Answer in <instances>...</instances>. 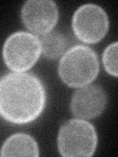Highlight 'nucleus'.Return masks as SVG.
Instances as JSON below:
<instances>
[{
	"label": "nucleus",
	"instance_id": "nucleus-2",
	"mask_svg": "<svg viewBox=\"0 0 118 157\" xmlns=\"http://www.w3.org/2000/svg\"><path fill=\"white\" fill-rule=\"evenodd\" d=\"M100 72L96 53L87 45H74L62 55L58 74L62 82L70 87H83L90 85Z\"/></svg>",
	"mask_w": 118,
	"mask_h": 157
},
{
	"label": "nucleus",
	"instance_id": "nucleus-3",
	"mask_svg": "<svg viewBox=\"0 0 118 157\" xmlns=\"http://www.w3.org/2000/svg\"><path fill=\"white\" fill-rule=\"evenodd\" d=\"M96 145V128L87 120L71 119L59 129L57 146L64 157H90L95 153Z\"/></svg>",
	"mask_w": 118,
	"mask_h": 157
},
{
	"label": "nucleus",
	"instance_id": "nucleus-10",
	"mask_svg": "<svg viewBox=\"0 0 118 157\" xmlns=\"http://www.w3.org/2000/svg\"><path fill=\"white\" fill-rule=\"evenodd\" d=\"M117 42H113L108 45L102 53V63L105 71L113 77L118 76L117 69Z\"/></svg>",
	"mask_w": 118,
	"mask_h": 157
},
{
	"label": "nucleus",
	"instance_id": "nucleus-6",
	"mask_svg": "<svg viewBox=\"0 0 118 157\" xmlns=\"http://www.w3.org/2000/svg\"><path fill=\"white\" fill-rule=\"evenodd\" d=\"M58 8L51 0H29L23 5L22 22L29 31L37 34L50 33L58 21Z\"/></svg>",
	"mask_w": 118,
	"mask_h": 157
},
{
	"label": "nucleus",
	"instance_id": "nucleus-5",
	"mask_svg": "<svg viewBox=\"0 0 118 157\" xmlns=\"http://www.w3.org/2000/svg\"><path fill=\"white\" fill-rule=\"evenodd\" d=\"M72 29L81 41L93 44L105 36L109 29L106 12L96 4H85L73 15Z\"/></svg>",
	"mask_w": 118,
	"mask_h": 157
},
{
	"label": "nucleus",
	"instance_id": "nucleus-9",
	"mask_svg": "<svg viewBox=\"0 0 118 157\" xmlns=\"http://www.w3.org/2000/svg\"><path fill=\"white\" fill-rule=\"evenodd\" d=\"M41 53L48 59H56L64 54L67 47V40L58 32H50L42 34L39 38Z\"/></svg>",
	"mask_w": 118,
	"mask_h": 157
},
{
	"label": "nucleus",
	"instance_id": "nucleus-1",
	"mask_svg": "<svg viewBox=\"0 0 118 157\" xmlns=\"http://www.w3.org/2000/svg\"><path fill=\"white\" fill-rule=\"evenodd\" d=\"M45 104V88L36 75L13 72L0 78V116L7 122L32 123L41 115Z\"/></svg>",
	"mask_w": 118,
	"mask_h": 157
},
{
	"label": "nucleus",
	"instance_id": "nucleus-7",
	"mask_svg": "<svg viewBox=\"0 0 118 157\" xmlns=\"http://www.w3.org/2000/svg\"><path fill=\"white\" fill-rule=\"evenodd\" d=\"M106 103V92L101 86L88 85L74 92L70 108L73 115L79 119L91 120L101 114Z\"/></svg>",
	"mask_w": 118,
	"mask_h": 157
},
{
	"label": "nucleus",
	"instance_id": "nucleus-4",
	"mask_svg": "<svg viewBox=\"0 0 118 157\" xmlns=\"http://www.w3.org/2000/svg\"><path fill=\"white\" fill-rule=\"evenodd\" d=\"M41 54L39 38L32 33L16 32L5 41L2 50L3 60L13 72L30 70Z\"/></svg>",
	"mask_w": 118,
	"mask_h": 157
},
{
	"label": "nucleus",
	"instance_id": "nucleus-8",
	"mask_svg": "<svg viewBox=\"0 0 118 157\" xmlns=\"http://www.w3.org/2000/svg\"><path fill=\"white\" fill-rule=\"evenodd\" d=\"M1 156H33L39 155L38 145L32 136L17 132L4 141L0 149Z\"/></svg>",
	"mask_w": 118,
	"mask_h": 157
}]
</instances>
